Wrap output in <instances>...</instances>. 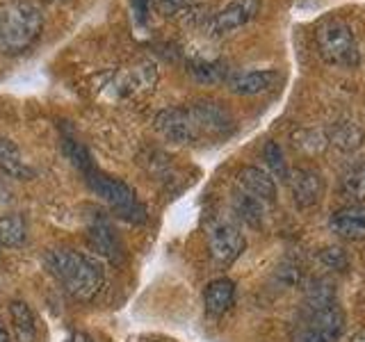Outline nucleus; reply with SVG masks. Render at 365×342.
<instances>
[{
  "label": "nucleus",
  "mask_w": 365,
  "mask_h": 342,
  "mask_svg": "<svg viewBox=\"0 0 365 342\" xmlns=\"http://www.w3.org/2000/svg\"><path fill=\"white\" fill-rule=\"evenodd\" d=\"M155 130L165 142L176 146H199L203 142H224L235 133V119L222 103L194 100L187 105L165 108L155 114Z\"/></svg>",
  "instance_id": "1"
},
{
  "label": "nucleus",
  "mask_w": 365,
  "mask_h": 342,
  "mask_svg": "<svg viewBox=\"0 0 365 342\" xmlns=\"http://www.w3.org/2000/svg\"><path fill=\"white\" fill-rule=\"evenodd\" d=\"M46 271L76 301H94L106 285L103 265L89 254L73 249H53L43 256Z\"/></svg>",
  "instance_id": "2"
},
{
  "label": "nucleus",
  "mask_w": 365,
  "mask_h": 342,
  "mask_svg": "<svg viewBox=\"0 0 365 342\" xmlns=\"http://www.w3.org/2000/svg\"><path fill=\"white\" fill-rule=\"evenodd\" d=\"M43 30L41 9L30 0L0 5V55H21L39 39Z\"/></svg>",
  "instance_id": "3"
},
{
  "label": "nucleus",
  "mask_w": 365,
  "mask_h": 342,
  "mask_svg": "<svg viewBox=\"0 0 365 342\" xmlns=\"http://www.w3.org/2000/svg\"><path fill=\"white\" fill-rule=\"evenodd\" d=\"M89 187L94 190L98 197L106 201L112 212L121 217L123 222L128 224H144L146 222V208L144 203L137 199L135 190L128 185L125 180L119 178H112L108 174H101V171L91 165L87 171H83Z\"/></svg>",
  "instance_id": "4"
},
{
  "label": "nucleus",
  "mask_w": 365,
  "mask_h": 342,
  "mask_svg": "<svg viewBox=\"0 0 365 342\" xmlns=\"http://www.w3.org/2000/svg\"><path fill=\"white\" fill-rule=\"evenodd\" d=\"M315 46L327 64L354 68L361 62L359 43L351 28L340 19H327L315 28Z\"/></svg>",
  "instance_id": "5"
},
{
  "label": "nucleus",
  "mask_w": 365,
  "mask_h": 342,
  "mask_svg": "<svg viewBox=\"0 0 365 342\" xmlns=\"http://www.w3.org/2000/svg\"><path fill=\"white\" fill-rule=\"evenodd\" d=\"M345 333V315L334 306L306 308L302 322L294 328V342H338Z\"/></svg>",
  "instance_id": "6"
},
{
  "label": "nucleus",
  "mask_w": 365,
  "mask_h": 342,
  "mask_svg": "<svg viewBox=\"0 0 365 342\" xmlns=\"http://www.w3.org/2000/svg\"><path fill=\"white\" fill-rule=\"evenodd\" d=\"M245 249H247V237L237 228V224L222 219L208 228V251L217 265L224 267L233 265L245 254Z\"/></svg>",
  "instance_id": "7"
},
{
  "label": "nucleus",
  "mask_w": 365,
  "mask_h": 342,
  "mask_svg": "<svg viewBox=\"0 0 365 342\" xmlns=\"http://www.w3.org/2000/svg\"><path fill=\"white\" fill-rule=\"evenodd\" d=\"M158 80H160V71L155 62L135 60L130 64H125L123 68H119L117 76L112 80V87L121 98H133V96L151 91Z\"/></svg>",
  "instance_id": "8"
},
{
  "label": "nucleus",
  "mask_w": 365,
  "mask_h": 342,
  "mask_svg": "<svg viewBox=\"0 0 365 342\" xmlns=\"http://www.w3.org/2000/svg\"><path fill=\"white\" fill-rule=\"evenodd\" d=\"M262 0H231L226 7H222L208 23L210 37H226L240 28H245L247 23L254 21L260 14Z\"/></svg>",
  "instance_id": "9"
},
{
  "label": "nucleus",
  "mask_w": 365,
  "mask_h": 342,
  "mask_svg": "<svg viewBox=\"0 0 365 342\" xmlns=\"http://www.w3.org/2000/svg\"><path fill=\"white\" fill-rule=\"evenodd\" d=\"M292 199L299 210H313L322 203L324 178L315 167H297L288 176Z\"/></svg>",
  "instance_id": "10"
},
{
  "label": "nucleus",
  "mask_w": 365,
  "mask_h": 342,
  "mask_svg": "<svg viewBox=\"0 0 365 342\" xmlns=\"http://www.w3.org/2000/svg\"><path fill=\"white\" fill-rule=\"evenodd\" d=\"M331 233L347 239V242H359L365 239V205L363 203H349L338 208L329 219Z\"/></svg>",
  "instance_id": "11"
},
{
  "label": "nucleus",
  "mask_w": 365,
  "mask_h": 342,
  "mask_svg": "<svg viewBox=\"0 0 365 342\" xmlns=\"http://www.w3.org/2000/svg\"><path fill=\"white\" fill-rule=\"evenodd\" d=\"M237 187L247 192L249 197H254L262 203H274L279 197V187H277V180H274L265 169L260 167H242L237 171Z\"/></svg>",
  "instance_id": "12"
},
{
  "label": "nucleus",
  "mask_w": 365,
  "mask_h": 342,
  "mask_svg": "<svg viewBox=\"0 0 365 342\" xmlns=\"http://www.w3.org/2000/svg\"><path fill=\"white\" fill-rule=\"evenodd\" d=\"M279 83V73L272 68H258V71H237L226 80V87L237 96H258L269 91Z\"/></svg>",
  "instance_id": "13"
},
{
  "label": "nucleus",
  "mask_w": 365,
  "mask_h": 342,
  "mask_svg": "<svg viewBox=\"0 0 365 342\" xmlns=\"http://www.w3.org/2000/svg\"><path fill=\"white\" fill-rule=\"evenodd\" d=\"M89 244L101 258H106L108 262H112V265H119L123 249L117 237V231H114L108 219L96 217V219L89 224Z\"/></svg>",
  "instance_id": "14"
},
{
  "label": "nucleus",
  "mask_w": 365,
  "mask_h": 342,
  "mask_svg": "<svg viewBox=\"0 0 365 342\" xmlns=\"http://www.w3.org/2000/svg\"><path fill=\"white\" fill-rule=\"evenodd\" d=\"M235 301V283L231 279H215L203 290V308L208 317H222Z\"/></svg>",
  "instance_id": "15"
},
{
  "label": "nucleus",
  "mask_w": 365,
  "mask_h": 342,
  "mask_svg": "<svg viewBox=\"0 0 365 342\" xmlns=\"http://www.w3.org/2000/svg\"><path fill=\"white\" fill-rule=\"evenodd\" d=\"M0 171L14 180H30L34 171L26 165L16 142L0 137Z\"/></svg>",
  "instance_id": "16"
},
{
  "label": "nucleus",
  "mask_w": 365,
  "mask_h": 342,
  "mask_svg": "<svg viewBox=\"0 0 365 342\" xmlns=\"http://www.w3.org/2000/svg\"><path fill=\"white\" fill-rule=\"evenodd\" d=\"M187 73L201 85H220L226 83L231 76V68L224 60H205V57H197V60L187 62Z\"/></svg>",
  "instance_id": "17"
},
{
  "label": "nucleus",
  "mask_w": 365,
  "mask_h": 342,
  "mask_svg": "<svg viewBox=\"0 0 365 342\" xmlns=\"http://www.w3.org/2000/svg\"><path fill=\"white\" fill-rule=\"evenodd\" d=\"M231 208L235 212V217L240 222H245L251 228H260L262 222H265V203L249 197L247 192L237 190L231 199Z\"/></svg>",
  "instance_id": "18"
},
{
  "label": "nucleus",
  "mask_w": 365,
  "mask_h": 342,
  "mask_svg": "<svg viewBox=\"0 0 365 342\" xmlns=\"http://www.w3.org/2000/svg\"><path fill=\"white\" fill-rule=\"evenodd\" d=\"M11 324H14L16 342H34L37 340V319H34L32 308L26 301H11L9 304Z\"/></svg>",
  "instance_id": "19"
},
{
  "label": "nucleus",
  "mask_w": 365,
  "mask_h": 342,
  "mask_svg": "<svg viewBox=\"0 0 365 342\" xmlns=\"http://www.w3.org/2000/svg\"><path fill=\"white\" fill-rule=\"evenodd\" d=\"M28 224L21 214H3L0 217V247L16 249L26 244Z\"/></svg>",
  "instance_id": "20"
},
{
  "label": "nucleus",
  "mask_w": 365,
  "mask_h": 342,
  "mask_svg": "<svg viewBox=\"0 0 365 342\" xmlns=\"http://www.w3.org/2000/svg\"><path fill=\"white\" fill-rule=\"evenodd\" d=\"M340 194L349 203L365 201V162L349 167L340 178Z\"/></svg>",
  "instance_id": "21"
},
{
  "label": "nucleus",
  "mask_w": 365,
  "mask_h": 342,
  "mask_svg": "<svg viewBox=\"0 0 365 342\" xmlns=\"http://www.w3.org/2000/svg\"><path fill=\"white\" fill-rule=\"evenodd\" d=\"M151 9H155L165 19L192 21L197 16L199 5L197 0H151Z\"/></svg>",
  "instance_id": "22"
},
{
  "label": "nucleus",
  "mask_w": 365,
  "mask_h": 342,
  "mask_svg": "<svg viewBox=\"0 0 365 342\" xmlns=\"http://www.w3.org/2000/svg\"><path fill=\"white\" fill-rule=\"evenodd\" d=\"M262 157H265V165H267V174L274 180H288L290 176V169L285 165V155L281 151V146L277 142H267L265 148H262Z\"/></svg>",
  "instance_id": "23"
},
{
  "label": "nucleus",
  "mask_w": 365,
  "mask_h": 342,
  "mask_svg": "<svg viewBox=\"0 0 365 342\" xmlns=\"http://www.w3.org/2000/svg\"><path fill=\"white\" fill-rule=\"evenodd\" d=\"M133 11H135L137 23H140V26H146L148 11H151V0H133Z\"/></svg>",
  "instance_id": "24"
},
{
  "label": "nucleus",
  "mask_w": 365,
  "mask_h": 342,
  "mask_svg": "<svg viewBox=\"0 0 365 342\" xmlns=\"http://www.w3.org/2000/svg\"><path fill=\"white\" fill-rule=\"evenodd\" d=\"M64 342H94V340H91V336L85 333V331H73V333L68 336Z\"/></svg>",
  "instance_id": "25"
},
{
  "label": "nucleus",
  "mask_w": 365,
  "mask_h": 342,
  "mask_svg": "<svg viewBox=\"0 0 365 342\" xmlns=\"http://www.w3.org/2000/svg\"><path fill=\"white\" fill-rule=\"evenodd\" d=\"M351 342H365V331H359V333L351 338Z\"/></svg>",
  "instance_id": "26"
},
{
  "label": "nucleus",
  "mask_w": 365,
  "mask_h": 342,
  "mask_svg": "<svg viewBox=\"0 0 365 342\" xmlns=\"http://www.w3.org/2000/svg\"><path fill=\"white\" fill-rule=\"evenodd\" d=\"M0 342H9V333L3 326H0Z\"/></svg>",
  "instance_id": "27"
},
{
  "label": "nucleus",
  "mask_w": 365,
  "mask_h": 342,
  "mask_svg": "<svg viewBox=\"0 0 365 342\" xmlns=\"http://www.w3.org/2000/svg\"><path fill=\"white\" fill-rule=\"evenodd\" d=\"M142 342H153V340H142Z\"/></svg>",
  "instance_id": "28"
}]
</instances>
